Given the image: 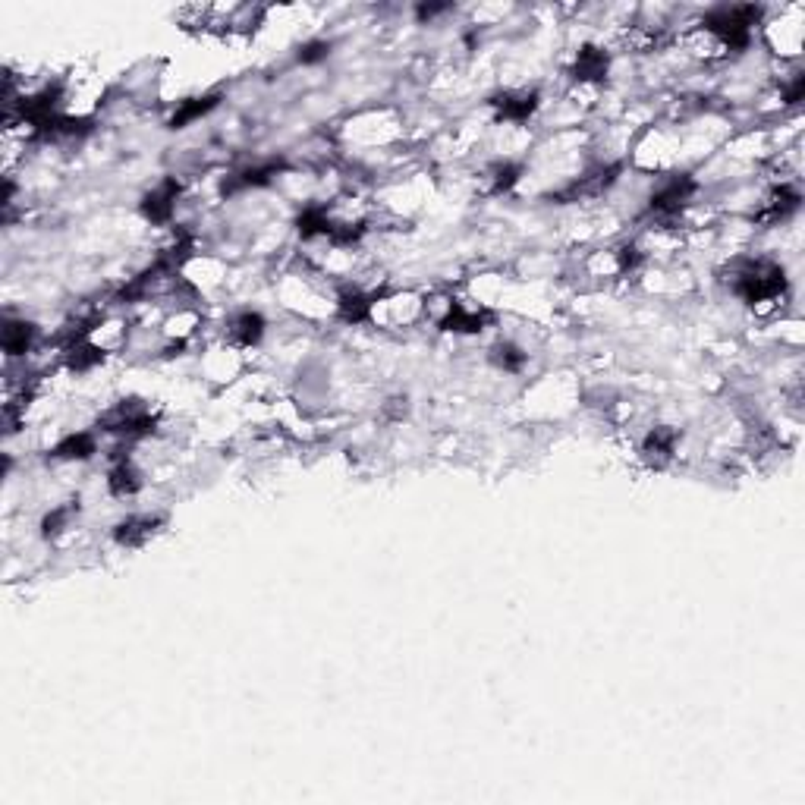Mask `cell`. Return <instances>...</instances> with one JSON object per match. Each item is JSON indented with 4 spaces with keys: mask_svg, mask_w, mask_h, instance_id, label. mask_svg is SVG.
Segmentation results:
<instances>
[{
    "mask_svg": "<svg viewBox=\"0 0 805 805\" xmlns=\"http://www.w3.org/2000/svg\"><path fill=\"white\" fill-rule=\"evenodd\" d=\"M428 321V293L416 290H378L368 309V324L381 331H409Z\"/></svg>",
    "mask_w": 805,
    "mask_h": 805,
    "instance_id": "cell-1",
    "label": "cell"
},
{
    "mask_svg": "<svg viewBox=\"0 0 805 805\" xmlns=\"http://www.w3.org/2000/svg\"><path fill=\"white\" fill-rule=\"evenodd\" d=\"M340 139L350 148H365V151L381 148L384 151L397 139H403V120L397 111H390V107H372V111H362V114L346 120L340 126Z\"/></svg>",
    "mask_w": 805,
    "mask_h": 805,
    "instance_id": "cell-2",
    "label": "cell"
},
{
    "mask_svg": "<svg viewBox=\"0 0 805 805\" xmlns=\"http://www.w3.org/2000/svg\"><path fill=\"white\" fill-rule=\"evenodd\" d=\"M761 35H765V45L780 60H796L802 54V41H805V10L796 4L783 7L780 16L761 29Z\"/></svg>",
    "mask_w": 805,
    "mask_h": 805,
    "instance_id": "cell-3",
    "label": "cell"
},
{
    "mask_svg": "<svg viewBox=\"0 0 805 805\" xmlns=\"http://www.w3.org/2000/svg\"><path fill=\"white\" fill-rule=\"evenodd\" d=\"M677 450H680V431L677 428H670V425H658V428H651L645 438H642V447H639V453H642V460L648 463V466H655V469H661V466H667L673 456H677Z\"/></svg>",
    "mask_w": 805,
    "mask_h": 805,
    "instance_id": "cell-4",
    "label": "cell"
},
{
    "mask_svg": "<svg viewBox=\"0 0 805 805\" xmlns=\"http://www.w3.org/2000/svg\"><path fill=\"white\" fill-rule=\"evenodd\" d=\"M265 331H268L265 318H261L258 312H252V309H246V312H236L227 321L224 340L230 346H236V350H252V346H258L261 340H265Z\"/></svg>",
    "mask_w": 805,
    "mask_h": 805,
    "instance_id": "cell-5",
    "label": "cell"
},
{
    "mask_svg": "<svg viewBox=\"0 0 805 805\" xmlns=\"http://www.w3.org/2000/svg\"><path fill=\"white\" fill-rule=\"evenodd\" d=\"M538 92H529V89H522V92H504L500 98L491 101L494 107V114H497V123H507V126H519V123H526L535 111H538Z\"/></svg>",
    "mask_w": 805,
    "mask_h": 805,
    "instance_id": "cell-6",
    "label": "cell"
},
{
    "mask_svg": "<svg viewBox=\"0 0 805 805\" xmlns=\"http://www.w3.org/2000/svg\"><path fill=\"white\" fill-rule=\"evenodd\" d=\"M202 372L208 381H217V384H230L233 378H239L243 372V350H236L227 340L211 350L205 359H202Z\"/></svg>",
    "mask_w": 805,
    "mask_h": 805,
    "instance_id": "cell-7",
    "label": "cell"
},
{
    "mask_svg": "<svg viewBox=\"0 0 805 805\" xmlns=\"http://www.w3.org/2000/svg\"><path fill=\"white\" fill-rule=\"evenodd\" d=\"M177 205H180V183L177 180H164L145 195L142 211H145V217L151 224H167L170 217L177 214Z\"/></svg>",
    "mask_w": 805,
    "mask_h": 805,
    "instance_id": "cell-8",
    "label": "cell"
},
{
    "mask_svg": "<svg viewBox=\"0 0 805 805\" xmlns=\"http://www.w3.org/2000/svg\"><path fill=\"white\" fill-rule=\"evenodd\" d=\"M158 526H161L158 516L133 513V516L120 519L117 526H114V541H117V545H123V548H142L145 541L158 532Z\"/></svg>",
    "mask_w": 805,
    "mask_h": 805,
    "instance_id": "cell-9",
    "label": "cell"
},
{
    "mask_svg": "<svg viewBox=\"0 0 805 805\" xmlns=\"http://www.w3.org/2000/svg\"><path fill=\"white\" fill-rule=\"evenodd\" d=\"M95 453H98V438L92 431H70L67 438L54 444V460H63V463L92 460Z\"/></svg>",
    "mask_w": 805,
    "mask_h": 805,
    "instance_id": "cell-10",
    "label": "cell"
},
{
    "mask_svg": "<svg viewBox=\"0 0 805 805\" xmlns=\"http://www.w3.org/2000/svg\"><path fill=\"white\" fill-rule=\"evenodd\" d=\"M573 79L579 85H598L601 79H607V54L604 48H582L576 54V63H573Z\"/></svg>",
    "mask_w": 805,
    "mask_h": 805,
    "instance_id": "cell-11",
    "label": "cell"
},
{
    "mask_svg": "<svg viewBox=\"0 0 805 805\" xmlns=\"http://www.w3.org/2000/svg\"><path fill=\"white\" fill-rule=\"evenodd\" d=\"M107 491L114 497H133L142 491V472L129 463V460H120L111 472H107Z\"/></svg>",
    "mask_w": 805,
    "mask_h": 805,
    "instance_id": "cell-12",
    "label": "cell"
},
{
    "mask_svg": "<svg viewBox=\"0 0 805 805\" xmlns=\"http://www.w3.org/2000/svg\"><path fill=\"white\" fill-rule=\"evenodd\" d=\"M32 340H35V328L26 321H7L4 328V350L10 359L16 356H26L32 350Z\"/></svg>",
    "mask_w": 805,
    "mask_h": 805,
    "instance_id": "cell-13",
    "label": "cell"
},
{
    "mask_svg": "<svg viewBox=\"0 0 805 805\" xmlns=\"http://www.w3.org/2000/svg\"><path fill=\"white\" fill-rule=\"evenodd\" d=\"M217 101L214 98H189V101H180V107H177V114L170 117V126L173 129H183V126H189L192 120H199V117H205L211 107H214Z\"/></svg>",
    "mask_w": 805,
    "mask_h": 805,
    "instance_id": "cell-14",
    "label": "cell"
}]
</instances>
